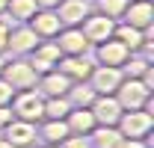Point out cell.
Here are the masks:
<instances>
[{"label": "cell", "mask_w": 154, "mask_h": 148, "mask_svg": "<svg viewBox=\"0 0 154 148\" xmlns=\"http://www.w3.org/2000/svg\"><path fill=\"white\" fill-rule=\"evenodd\" d=\"M36 0H9L6 3V15L12 21H21V24H27V21L36 15Z\"/></svg>", "instance_id": "obj_22"}, {"label": "cell", "mask_w": 154, "mask_h": 148, "mask_svg": "<svg viewBox=\"0 0 154 148\" xmlns=\"http://www.w3.org/2000/svg\"><path fill=\"white\" fill-rule=\"evenodd\" d=\"M6 3L9 0H0V15H6Z\"/></svg>", "instance_id": "obj_33"}, {"label": "cell", "mask_w": 154, "mask_h": 148, "mask_svg": "<svg viewBox=\"0 0 154 148\" xmlns=\"http://www.w3.org/2000/svg\"><path fill=\"white\" fill-rule=\"evenodd\" d=\"M59 56L62 54H59V48L54 45V39H42L36 45V51L27 56V59H30V65L36 68V74H45V71H51V68L57 65Z\"/></svg>", "instance_id": "obj_13"}, {"label": "cell", "mask_w": 154, "mask_h": 148, "mask_svg": "<svg viewBox=\"0 0 154 148\" xmlns=\"http://www.w3.org/2000/svg\"><path fill=\"white\" fill-rule=\"evenodd\" d=\"M3 62H6V59H3V56H0V71H3Z\"/></svg>", "instance_id": "obj_36"}, {"label": "cell", "mask_w": 154, "mask_h": 148, "mask_svg": "<svg viewBox=\"0 0 154 148\" xmlns=\"http://www.w3.org/2000/svg\"><path fill=\"white\" fill-rule=\"evenodd\" d=\"M0 77H3L15 92L36 89V83H38V74H36V68L30 65V59H27V56H12V59H6V62H3Z\"/></svg>", "instance_id": "obj_1"}, {"label": "cell", "mask_w": 154, "mask_h": 148, "mask_svg": "<svg viewBox=\"0 0 154 148\" xmlns=\"http://www.w3.org/2000/svg\"><path fill=\"white\" fill-rule=\"evenodd\" d=\"M36 89H38V95H42V98H57V95H65L68 89H71V80H68L62 71L51 68V71L38 74Z\"/></svg>", "instance_id": "obj_16"}, {"label": "cell", "mask_w": 154, "mask_h": 148, "mask_svg": "<svg viewBox=\"0 0 154 148\" xmlns=\"http://www.w3.org/2000/svg\"><path fill=\"white\" fill-rule=\"evenodd\" d=\"M0 148H15V145H9V142H6V139L0 136Z\"/></svg>", "instance_id": "obj_34"}, {"label": "cell", "mask_w": 154, "mask_h": 148, "mask_svg": "<svg viewBox=\"0 0 154 148\" xmlns=\"http://www.w3.org/2000/svg\"><path fill=\"white\" fill-rule=\"evenodd\" d=\"M33 148H36V145H33ZM38 148H57V145H48V142H45V145H38Z\"/></svg>", "instance_id": "obj_35"}, {"label": "cell", "mask_w": 154, "mask_h": 148, "mask_svg": "<svg viewBox=\"0 0 154 148\" xmlns=\"http://www.w3.org/2000/svg\"><path fill=\"white\" fill-rule=\"evenodd\" d=\"M125 6H128V0H98L95 12H101V15H107V18H113V21H122Z\"/></svg>", "instance_id": "obj_26"}, {"label": "cell", "mask_w": 154, "mask_h": 148, "mask_svg": "<svg viewBox=\"0 0 154 148\" xmlns=\"http://www.w3.org/2000/svg\"><path fill=\"white\" fill-rule=\"evenodd\" d=\"M12 119H15V113H12V107H9V104H3V107H0V130L6 128V125H9Z\"/></svg>", "instance_id": "obj_29"}, {"label": "cell", "mask_w": 154, "mask_h": 148, "mask_svg": "<svg viewBox=\"0 0 154 148\" xmlns=\"http://www.w3.org/2000/svg\"><path fill=\"white\" fill-rule=\"evenodd\" d=\"M122 68H113V65H95L92 74H89V86L95 89V95H113L119 89V83H122Z\"/></svg>", "instance_id": "obj_9"}, {"label": "cell", "mask_w": 154, "mask_h": 148, "mask_svg": "<svg viewBox=\"0 0 154 148\" xmlns=\"http://www.w3.org/2000/svg\"><path fill=\"white\" fill-rule=\"evenodd\" d=\"M145 68H151V59H148V56H139V51L131 54L122 62V74H125V77H142Z\"/></svg>", "instance_id": "obj_25"}, {"label": "cell", "mask_w": 154, "mask_h": 148, "mask_svg": "<svg viewBox=\"0 0 154 148\" xmlns=\"http://www.w3.org/2000/svg\"><path fill=\"white\" fill-rule=\"evenodd\" d=\"M122 21L131 24L136 30H148L154 27V6L151 0H128L125 12H122Z\"/></svg>", "instance_id": "obj_10"}, {"label": "cell", "mask_w": 154, "mask_h": 148, "mask_svg": "<svg viewBox=\"0 0 154 148\" xmlns=\"http://www.w3.org/2000/svg\"><path fill=\"white\" fill-rule=\"evenodd\" d=\"M38 42H42V39L33 33V27H30V24H21V27H15V30H9L6 54H12V56H30L33 51H36Z\"/></svg>", "instance_id": "obj_7"}, {"label": "cell", "mask_w": 154, "mask_h": 148, "mask_svg": "<svg viewBox=\"0 0 154 148\" xmlns=\"http://www.w3.org/2000/svg\"><path fill=\"white\" fill-rule=\"evenodd\" d=\"M151 36H154L151 27H148V30H136V27L125 24V21H116V27H113V39H119L131 54H136V51L142 48V42H145V39H151Z\"/></svg>", "instance_id": "obj_17"}, {"label": "cell", "mask_w": 154, "mask_h": 148, "mask_svg": "<svg viewBox=\"0 0 154 148\" xmlns=\"http://www.w3.org/2000/svg\"><path fill=\"white\" fill-rule=\"evenodd\" d=\"M116 101L122 104V110H142L151 101V89L139 80V77H122L119 89H116Z\"/></svg>", "instance_id": "obj_2"}, {"label": "cell", "mask_w": 154, "mask_h": 148, "mask_svg": "<svg viewBox=\"0 0 154 148\" xmlns=\"http://www.w3.org/2000/svg\"><path fill=\"white\" fill-rule=\"evenodd\" d=\"M54 12L62 27H80V21L92 12V6H89V0H59Z\"/></svg>", "instance_id": "obj_11"}, {"label": "cell", "mask_w": 154, "mask_h": 148, "mask_svg": "<svg viewBox=\"0 0 154 148\" xmlns=\"http://www.w3.org/2000/svg\"><path fill=\"white\" fill-rule=\"evenodd\" d=\"M27 24L33 27V33H36L38 39H54L59 30H62V24H59L54 9H36V15L27 21Z\"/></svg>", "instance_id": "obj_18"}, {"label": "cell", "mask_w": 154, "mask_h": 148, "mask_svg": "<svg viewBox=\"0 0 154 148\" xmlns=\"http://www.w3.org/2000/svg\"><path fill=\"white\" fill-rule=\"evenodd\" d=\"M12 98H15V89L0 77V107H3V104H12Z\"/></svg>", "instance_id": "obj_28"}, {"label": "cell", "mask_w": 154, "mask_h": 148, "mask_svg": "<svg viewBox=\"0 0 154 148\" xmlns=\"http://www.w3.org/2000/svg\"><path fill=\"white\" fill-rule=\"evenodd\" d=\"M68 110H71V104H68V98H65V95L45 98V113H42V119H65Z\"/></svg>", "instance_id": "obj_24"}, {"label": "cell", "mask_w": 154, "mask_h": 148, "mask_svg": "<svg viewBox=\"0 0 154 148\" xmlns=\"http://www.w3.org/2000/svg\"><path fill=\"white\" fill-rule=\"evenodd\" d=\"M89 110L95 116L98 125H116L119 122V116H122V104L116 101V95H95V101L89 104Z\"/></svg>", "instance_id": "obj_14"}, {"label": "cell", "mask_w": 154, "mask_h": 148, "mask_svg": "<svg viewBox=\"0 0 154 148\" xmlns=\"http://www.w3.org/2000/svg\"><path fill=\"white\" fill-rule=\"evenodd\" d=\"M54 45L59 48L62 56H86V51L92 48L80 27H62L57 36H54Z\"/></svg>", "instance_id": "obj_5"}, {"label": "cell", "mask_w": 154, "mask_h": 148, "mask_svg": "<svg viewBox=\"0 0 154 148\" xmlns=\"http://www.w3.org/2000/svg\"><path fill=\"white\" fill-rule=\"evenodd\" d=\"M65 98H68L71 107H89L95 101V89L89 83H71V89L65 92Z\"/></svg>", "instance_id": "obj_23"}, {"label": "cell", "mask_w": 154, "mask_h": 148, "mask_svg": "<svg viewBox=\"0 0 154 148\" xmlns=\"http://www.w3.org/2000/svg\"><path fill=\"white\" fill-rule=\"evenodd\" d=\"M57 148H92V145H89V139H86V136L68 133V136H65V139H62V142H59Z\"/></svg>", "instance_id": "obj_27"}, {"label": "cell", "mask_w": 154, "mask_h": 148, "mask_svg": "<svg viewBox=\"0 0 154 148\" xmlns=\"http://www.w3.org/2000/svg\"><path fill=\"white\" fill-rule=\"evenodd\" d=\"M54 68H57V71H62L71 83H86L95 65H92L86 56H59Z\"/></svg>", "instance_id": "obj_12"}, {"label": "cell", "mask_w": 154, "mask_h": 148, "mask_svg": "<svg viewBox=\"0 0 154 148\" xmlns=\"http://www.w3.org/2000/svg\"><path fill=\"white\" fill-rule=\"evenodd\" d=\"M116 148H148V145H145V139H128V136H122V142Z\"/></svg>", "instance_id": "obj_30"}, {"label": "cell", "mask_w": 154, "mask_h": 148, "mask_svg": "<svg viewBox=\"0 0 154 148\" xmlns=\"http://www.w3.org/2000/svg\"><path fill=\"white\" fill-rule=\"evenodd\" d=\"M116 128L122 136H128V139H145L154 128V116L145 107L142 110H125L119 116V122H116Z\"/></svg>", "instance_id": "obj_3"}, {"label": "cell", "mask_w": 154, "mask_h": 148, "mask_svg": "<svg viewBox=\"0 0 154 148\" xmlns=\"http://www.w3.org/2000/svg\"><path fill=\"white\" fill-rule=\"evenodd\" d=\"M95 56H98V65H113V68H122V62L131 56V51L119 42V39H107V42H101L95 45Z\"/></svg>", "instance_id": "obj_15"}, {"label": "cell", "mask_w": 154, "mask_h": 148, "mask_svg": "<svg viewBox=\"0 0 154 148\" xmlns=\"http://www.w3.org/2000/svg\"><path fill=\"white\" fill-rule=\"evenodd\" d=\"M9 107L15 113V119H24V122L38 125L42 122V113H45V98L38 95V89H24V92H15V98H12Z\"/></svg>", "instance_id": "obj_4"}, {"label": "cell", "mask_w": 154, "mask_h": 148, "mask_svg": "<svg viewBox=\"0 0 154 148\" xmlns=\"http://www.w3.org/2000/svg\"><path fill=\"white\" fill-rule=\"evenodd\" d=\"M71 130L65 125V119H42V128H38V139L48 142V145H59Z\"/></svg>", "instance_id": "obj_20"}, {"label": "cell", "mask_w": 154, "mask_h": 148, "mask_svg": "<svg viewBox=\"0 0 154 148\" xmlns=\"http://www.w3.org/2000/svg\"><path fill=\"white\" fill-rule=\"evenodd\" d=\"M6 39H9V24L0 18V56L6 54Z\"/></svg>", "instance_id": "obj_31"}, {"label": "cell", "mask_w": 154, "mask_h": 148, "mask_svg": "<svg viewBox=\"0 0 154 148\" xmlns=\"http://www.w3.org/2000/svg\"><path fill=\"white\" fill-rule=\"evenodd\" d=\"M0 133H3V139L9 145H15V148H33L36 139H38V128L33 122H24V119H12Z\"/></svg>", "instance_id": "obj_6"}, {"label": "cell", "mask_w": 154, "mask_h": 148, "mask_svg": "<svg viewBox=\"0 0 154 148\" xmlns=\"http://www.w3.org/2000/svg\"><path fill=\"white\" fill-rule=\"evenodd\" d=\"M89 136H92V139H89L92 148H116L122 142V133H119L116 125H95Z\"/></svg>", "instance_id": "obj_21"}, {"label": "cell", "mask_w": 154, "mask_h": 148, "mask_svg": "<svg viewBox=\"0 0 154 148\" xmlns=\"http://www.w3.org/2000/svg\"><path fill=\"white\" fill-rule=\"evenodd\" d=\"M57 3H59V0H36L38 9H57Z\"/></svg>", "instance_id": "obj_32"}, {"label": "cell", "mask_w": 154, "mask_h": 148, "mask_svg": "<svg viewBox=\"0 0 154 148\" xmlns=\"http://www.w3.org/2000/svg\"><path fill=\"white\" fill-rule=\"evenodd\" d=\"M113 27H116V21L107 18V15H101V12H89L86 18L80 21V30H83V36L89 39V45L107 42V39L113 36Z\"/></svg>", "instance_id": "obj_8"}, {"label": "cell", "mask_w": 154, "mask_h": 148, "mask_svg": "<svg viewBox=\"0 0 154 148\" xmlns=\"http://www.w3.org/2000/svg\"><path fill=\"white\" fill-rule=\"evenodd\" d=\"M65 125H68V130L77 133V136H89L98 122H95V116H92L89 107H71L68 116H65Z\"/></svg>", "instance_id": "obj_19"}]
</instances>
